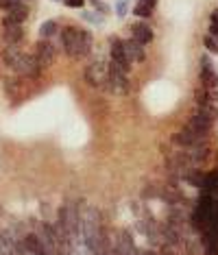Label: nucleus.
Returning a JSON list of instances; mask_svg holds the SVG:
<instances>
[{
	"instance_id": "9",
	"label": "nucleus",
	"mask_w": 218,
	"mask_h": 255,
	"mask_svg": "<svg viewBox=\"0 0 218 255\" xmlns=\"http://www.w3.org/2000/svg\"><path fill=\"white\" fill-rule=\"evenodd\" d=\"M123 42H125V50H126V55H129L131 64H133V61H144L146 59L144 46H142L140 42H135L133 37H131V39H123Z\"/></svg>"
},
{
	"instance_id": "13",
	"label": "nucleus",
	"mask_w": 218,
	"mask_h": 255,
	"mask_svg": "<svg viewBox=\"0 0 218 255\" xmlns=\"http://www.w3.org/2000/svg\"><path fill=\"white\" fill-rule=\"evenodd\" d=\"M151 13H153V7H149L144 2H138L133 7V15H138V18H151Z\"/></svg>"
},
{
	"instance_id": "21",
	"label": "nucleus",
	"mask_w": 218,
	"mask_h": 255,
	"mask_svg": "<svg viewBox=\"0 0 218 255\" xmlns=\"http://www.w3.org/2000/svg\"><path fill=\"white\" fill-rule=\"evenodd\" d=\"M142 255H153V253H142Z\"/></svg>"
},
{
	"instance_id": "16",
	"label": "nucleus",
	"mask_w": 218,
	"mask_h": 255,
	"mask_svg": "<svg viewBox=\"0 0 218 255\" xmlns=\"http://www.w3.org/2000/svg\"><path fill=\"white\" fill-rule=\"evenodd\" d=\"M83 18H85V20H88V22H92V24H96V27H100V24H103V22H105V20H103V18H100V15H98V13H96V11H94V13H83Z\"/></svg>"
},
{
	"instance_id": "2",
	"label": "nucleus",
	"mask_w": 218,
	"mask_h": 255,
	"mask_svg": "<svg viewBox=\"0 0 218 255\" xmlns=\"http://www.w3.org/2000/svg\"><path fill=\"white\" fill-rule=\"evenodd\" d=\"M85 81H88L94 90L107 88L109 85V64L96 61V64L88 65V70H85Z\"/></svg>"
},
{
	"instance_id": "7",
	"label": "nucleus",
	"mask_w": 218,
	"mask_h": 255,
	"mask_svg": "<svg viewBox=\"0 0 218 255\" xmlns=\"http://www.w3.org/2000/svg\"><path fill=\"white\" fill-rule=\"evenodd\" d=\"M194 100L199 107H214L218 100V90H207L201 85V88L194 92Z\"/></svg>"
},
{
	"instance_id": "6",
	"label": "nucleus",
	"mask_w": 218,
	"mask_h": 255,
	"mask_svg": "<svg viewBox=\"0 0 218 255\" xmlns=\"http://www.w3.org/2000/svg\"><path fill=\"white\" fill-rule=\"evenodd\" d=\"M131 37H133L135 42H140L142 46H146V44L153 42L155 35H153V29L146 22H133L131 24Z\"/></svg>"
},
{
	"instance_id": "1",
	"label": "nucleus",
	"mask_w": 218,
	"mask_h": 255,
	"mask_svg": "<svg viewBox=\"0 0 218 255\" xmlns=\"http://www.w3.org/2000/svg\"><path fill=\"white\" fill-rule=\"evenodd\" d=\"M59 37H62V46L63 53L72 59H81L88 57L90 50H92V33L85 29H77V27H63L59 31Z\"/></svg>"
},
{
	"instance_id": "19",
	"label": "nucleus",
	"mask_w": 218,
	"mask_h": 255,
	"mask_svg": "<svg viewBox=\"0 0 218 255\" xmlns=\"http://www.w3.org/2000/svg\"><path fill=\"white\" fill-rule=\"evenodd\" d=\"M92 4H94V11L109 13V7H107V4H103V2H100V0H92Z\"/></svg>"
},
{
	"instance_id": "5",
	"label": "nucleus",
	"mask_w": 218,
	"mask_h": 255,
	"mask_svg": "<svg viewBox=\"0 0 218 255\" xmlns=\"http://www.w3.org/2000/svg\"><path fill=\"white\" fill-rule=\"evenodd\" d=\"M199 79H201V85L207 90H218V72L214 70V65L210 64V59L203 57V68L199 72Z\"/></svg>"
},
{
	"instance_id": "14",
	"label": "nucleus",
	"mask_w": 218,
	"mask_h": 255,
	"mask_svg": "<svg viewBox=\"0 0 218 255\" xmlns=\"http://www.w3.org/2000/svg\"><path fill=\"white\" fill-rule=\"evenodd\" d=\"M203 46H205L210 53L218 55V39H216V37H212V35H205V37H203Z\"/></svg>"
},
{
	"instance_id": "17",
	"label": "nucleus",
	"mask_w": 218,
	"mask_h": 255,
	"mask_svg": "<svg viewBox=\"0 0 218 255\" xmlns=\"http://www.w3.org/2000/svg\"><path fill=\"white\" fill-rule=\"evenodd\" d=\"M18 4H22V2H20V0H0V9H4V11H11Z\"/></svg>"
},
{
	"instance_id": "10",
	"label": "nucleus",
	"mask_w": 218,
	"mask_h": 255,
	"mask_svg": "<svg viewBox=\"0 0 218 255\" xmlns=\"http://www.w3.org/2000/svg\"><path fill=\"white\" fill-rule=\"evenodd\" d=\"M24 37V31H22V24H11V27H4V35L2 39L7 42V46H18Z\"/></svg>"
},
{
	"instance_id": "12",
	"label": "nucleus",
	"mask_w": 218,
	"mask_h": 255,
	"mask_svg": "<svg viewBox=\"0 0 218 255\" xmlns=\"http://www.w3.org/2000/svg\"><path fill=\"white\" fill-rule=\"evenodd\" d=\"M39 35H42V39H53L59 35V24L55 22V20H48V22L42 24V29H39Z\"/></svg>"
},
{
	"instance_id": "3",
	"label": "nucleus",
	"mask_w": 218,
	"mask_h": 255,
	"mask_svg": "<svg viewBox=\"0 0 218 255\" xmlns=\"http://www.w3.org/2000/svg\"><path fill=\"white\" fill-rule=\"evenodd\" d=\"M111 50H109V55H111V61H114L116 65H120V68L125 70L126 74H129V70H131V59H129V55H126V50H125V42L120 37H111Z\"/></svg>"
},
{
	"instance_id": "18",
	"label": "nucleus",
	"mask_w": 218,
	"mask_h": 255,
	"mask_svg": "<svg viewBox=\"0 0 218 255\" xmlns=\"http://www.w3.org/2000/svg\"><path fill=\"white\" fill-rule=\"evenodd\" d=\"M63 4L70 9H81L85 4V0H63Z\"/></svg>"
},
{
	"instance_id": "4",
	"label": "nucleus",
	"mask_w": 218,
	"mask_h": 255,
	"mask_svg": "<svg viewBox=\"0 0 218 255\" xmlns=\"http://www.w3.org/2000/svg\"><path fill=\"white\" fill-rule=\"evenodd\" d=\"M35 59H37V64L42 65V68H46L55 61V46L50 44V39H39L37 46H35Z\"/></svg>"
},
{
	"instance_id": "8",
	"label": "nucleus",
	"mask_w": 218,
	"mask_h": 255,
	"mask_svg": "<svg viewBox=\"0 0 218 255\" xmlns=\"http://www.w3.org/2000/svg\"><path fill=\"white\" fill-rule=\"evenodd\" d=\"M27 18H29V9L24 7V4H18L16 9L7 11V15H4V20H2V27H11V24H22Z\"/></svg>"
},
{
	"instance_id": "20",
	"label": "nucleus",
	"mask_w": 218,
	"mask_h": 255,
	"mask_svg": "<svg viewBox=\"0 0 218 255\" xmlns=\"http://www.w3.org/2000/svg\"><path fill=\"white\" fill-rule=\"evenodd\" d=\"M138 2H144V4H149V7H155L157 0H138Z\"/></svg>"
},
{
	"instance_id": "11",
	"label": "nucleus",
	"mask_w": 218,
	"mask_h": 255,
	"mask_svg": "<svg viewBox=\"0 0 218 255\" xmlns=\"http://www.w3.org/2000/svg\"><path fill=\"white\" fill-rule=\"evenodd\" d=\"M20 57H22V50L18 46H7V50L2 53V64L9 65L11 70H16L20 64Z\"/></svg>"
},
{
	"instance_id": "15",
	"label": "nucleus",
	"mask_w": 218,
	"mask_h": 255,
	"mask_svg": "<svg viewBox=\"0 0 218 255\" xmlns=\"http://www.w3.org/2000/svg\"><path fill=\"white\" fill-rule=\"evenodd\" d=\"M126 13H129V0H118L116 2V15L118 18H126Z\"/></svg>"
}]
</instances>
